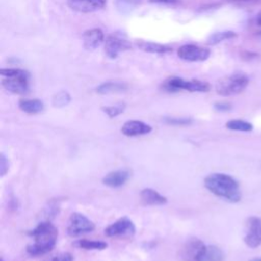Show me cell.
<instances>
[{
  "instance_id": "6da1fadb",
  "label": "cell",
  "mask_w": 261,
  "mask_h": 261,
  "mask_svg": "<svg viewBox=\"0 0 261 261\" xmlns=\"http://www.w3.org/2000/svg\"><path fill=\"white\" fill-rule=\"evenodd\" d=\"M29 234L33 243L27 246V252L31 256H40L49 253L56 245L58 230L50 221L40 222Z\"/></svg>"
},
{
  "instance_id": "7a4b0ae2",
  "label": "cell",
  "mask_w": 261,
  "mask_h": 261,
  "mask_svg": "<svg viewBox=\"0 0 261 261\" xmlns=\"http://www.w3.org/2000/svg\"><path fill=\"white\" fill-rule=\"evenodd\" d=\"M205 188L217 197L236 203L241 200L239 182L225 173H211L204 179Z\"/></svg>"
},
{
  "instance_id": "3957f363",
  "label": "cell",
  "mask_w": 261,
  "mask_h": 261,
  "mask_svg": "<svg viewBox=\"0 0 261 261\" xmlns=\"http://www.w3.org/2000/svg\"><path fill=\"white\" fill-rule=\"evenodd\" d=\"M249 84V77L243 72H234L216 82L215 90L220 96H232L242 93Z\"/></svg>"
},
{
  "instance_id": "277c9868",
  "label": "cell",
  "mask_w": 261,
  "mask_h": 261,
  "mask_svg": "<svg viewBox=\"0 0 261 261\" xmlns=\"http://www.w3.org/2000/svg\"><path fill=\"white\" fill-rule=\"evenodd\" d=\"M210 85L207 82H203L200 80H185L178 76H170L165 80L161 89L168 93H175L182 90L189 92H208L210 91Z\"/></svg>"
},
{
  "instance_id": "5b68a950",
  "label": "cell",
  "mask_w": 261,
  "mask_h": 261,
  "mask_svg": "<svg viewBox=\"0 0 261 261\" xmlns=\"http://www.w3.org/2000/svg\"><path fill=\"white\" fill-rule=\"evenodd\" d=\"M94 229L95 224L92 220L82 213L73 212L68 219L66 231L70 237H79L81 234L91 232Z\"/></svg>"
},
{
  "instance_id": "8992f818",
  "label": "cell",
  "mask_w": 261,
  "mask_h": 261,
  "mask_svg": "<svg viewBox=\"0 0 261 261\" xmlns=\"http://www.w3.org/2000/svg\"><path fill=\"white\" fill-rule=\"evenodd\" d=\"M132 48L130 42L120 34H111L107 37L105 41V53L109 58H116L119 53L126 51Z\"/></svg>"
},
{
  "instance_id": "52a82bcc",
  "label": "cell",
  "mask_w": 261,
  "mask_h": 261,
  "mask_svg": "<svg viewBox=\"0 0 261 261\" xmlns=\"http://www.w3.org/2000/svg\"><path fill=\"white\" fill-rule=\"evenodd\" d=\"M30 73L24 70L22 73L15 76H8L2 80V87L13 94H25L30 90Z\"/></svg>"
},
{
  "instance_id": "ba28073f",
  "label": "cell",
  "mask_w": 261,
  "mask_h": 261,
  "mask_svg": "<svg viewBox=\"0 0 261 261\" xmlns=\"http://www.w3.org/2000/svg\"><path fill=\"white\" fill-rule=\"evenodd\" d=\"M105 236L109 238L115 237H132L136 232V226L134 222L126 216L117 219L115 222L108 225L105 230Z\"/></svg>"
},
{
  "instance_id": "9c48e42d",
  "label": "cell",
  "mask_w": 261,
  "mask_h": 261,
  "mask_svg": "<svg viewBox=\"0 0 261 261\" xmlns=\"http://www.w3.org/2000/svg\"><path fill=\"white\" fill-rule=\"evenodd\" d=\"M205 247L200 239L191 238L180 248L179 258L182 261H199Z\"/></svg>"
},
{
  "instance_id": "30bf717a",
  "label": "cell",
  "mask_w": 261,
  "mask_h": 261,
  "mask_svg": "<svg viewBox=\"0 0 261 261\" xmlns=\"http://www.w3.org/2000/svg\"><path fill=\"white\" fill-rule=\"evenodd\" d=\"M210 50L193 44L182 45L177 50V56L186 61H204L210 56Z\"/></svg>"
},
{
  "instance_id": "8fae6325",
  "label": "cell",
  "mask_w": 261,
  "mask_h": 261,
  "mask_svg": "<svg viewBox=\"0 0 261 261\" xmlns=\"http://www.w3.org/2000/svg\"><path fill=\"white\" fill-rule=\"evenodd\" d=\"M247 233L245 243L250 248H257L261 245V219L257 216H251L247 222Z\"/></svg>"
},
{
  "instance_id": "7c38bea8",
  "label": "cell",
  "mask_w": 261,
  "mask_h": 261,
  "mask_svg": "<svg viewBox=\"0 0 261 261\" xmlns=\"http://www.w3.org/2000/svg\"><path fill=\"white\" fill-rule=\"evenodd\" d=\"M67 5L74 11L88 13L102 9L106 5V0H67Z\"/></svg>"
},
{
  "instance_id": "4fadbf2b",
  "label": "cell",
  "mask_w": 261,
  "mask_h": 261,
  "mask_svg": "<svg viewBox=\"0 0 261 261\" xmlns=\"http://www.w3.org/2000/svg\"><path fill=\"white\" fill-rule=\"evenodd\" d=\"M120 130L126 137H137L151 133L152 126L140 120H128L122 124Z\"/></svg>"
},
{
  "instance_id": "5bb4252c",
  "label": "cell",
  "mask_w": 261,
  "mask_h": 261,
  "mask_svg": "<svg viewBox=\"0 0 261 261\" xmlns=\"http://www.w3.org/2000/svg\"><path fill=\"white\" fill-rule=\"evenodd\" d=\"M130 173L126 169H117L108 172L103 178L102 182L110 188H120L129 179Z\"/></svg>"
},
{
  "instance_id": "9a60e30c",
  "label": "cell",
  "mask_w": 261,
  "mask_h": 261,
  "mask_svg": "<svg viewBox=\"0 0 261 261\" xmlns=\"http://www.w3.org/2000/svg\"><path fill=\"white\" fill-rule=\"evenodd\" d=\"M104 41V34L100 29H91L87 30L83 34V43L84 47L87 50H95L98 48Z\"/></svg>"
},
{
  "instance_id": "2e32d148",
  "label": "cell",
  "mask_w": 261,
  "mask_h": 261,
  "mask_svg": "<svg viewBox=\"0 0 261 261\" xmlns=\"http://www.w3.org/2000/svg\"><path fill=\"white\" fill-rule=\"evenodd\" d=\"M141 200L147 204V205H164L167 203V198L162 196L160 193H158L156 190H153L151 188L143 189L140 193Z\"/></svg>"
},
{
  "instance_id": "e0dca14e",
  "label": "cell",
  "mask_w": 261,
  "mask_h": 261,
  "mask_svg": "<svg viewBox=\"0 0 261 261\" xmlns=\"http://www.w3.org/2000/svg\"><path fill=\"white\" fill-rule=\"evenodd\" d=\"M18 107L21 111L29 114H37L44 110V103L39 99H21L18 102Z\"/></svg>"
},
{
  "instance_id": "ac0fdd59",
  "label": "cell",
  "mask_w": 261,
  "mask_h": 261,
  "mask_svg": "<svg viewBox=\"0 0 261 261\" xmlns=\"http://www.w3.org/2000/svg\"><path fill=\"white\" fill-rule=\"evenodd\" d=\"M137 46L140 50L148 52V53H156V54H165L172 51V48L163 44H158L154 42H146L139 41L137 42Z\"/></svg>"
},
{
  "instance_id": "d6986e66",
  "label": "cell",
  "mask_w": 261,
  "mask_h": 261,
  "mask_svg": "<svg viewBox=\"0 0 261 261\" xmlns=\"http://www.w3.org/2000/svg\"><path fill=\"white\" fill-rule=\"evenodd\" d=\"M127 89V85L122 82H106L99 85L96 88V92L100 95L112 94V93H120L124 92Z\"/></svg>"
},
{
  "instance_id": "ffe728a7",
  "label": "cell",
  "mask_w": 261,
  "mask_h": 261,
  "mask_svg": "<svg viewBox=\"0 0 261 261\" xmlns=\"http://www.w3.org/2000/svg\"><path fill=\"white\" fill-rule=\"evenodd\" d=\"M199 261H224V254L220 248L209 245L205 247Z\"/></svg>"
},
{
  "instance_id": "44dd1931",
  "label": "cell",
  "mask_w": 261,
  "mask_h": 261,
  "mask_svg": "<svg viewBox=\"0 0 261 261\" xmlns=\"http://www.w3.org/2000/svg\"><path fill=\"white\" fill-rule=\"evenodd\" d=\"M237 37V34L232 31H224V32H217L212 35H210L207 39L208 45H216L219 44L222 41L233 39Z\"/></svg>"
},
{
  "instance_id": "7402d4cb",
  "label": "cell",
  "mask_w": 261,
  "mask_h": 261,
  "mask_svg": "<svg viewBox=\"0 0 261 261\" xmlns=\"http://www.w3.org/2000/svg\"><path fill=\"white\" fill-rule=\"evenodd\" d=\"M79 248L85 250H104L107 248V243L104 241H95V240H80L75 243Z\"/></svg>"
},
{
  "instance_id": "603a6c76",
  "label": "cell",
  "mask_w": 261,
  "mask_h": 261,
  "mask_svg": "<svg viewBox=\"0 0 261 261\" xmlns=\"http://www.w3.org/2000/svg\"><path fill=\"white\" fill-rule=\"evenodd\" d=\"M225 126L231 130H240V132H250L253 129V125L242 119H232L225 123Z\"/></svg>"
},
{
  "instance_id": "cb8c5ba5",
  "label": "cell",
  "mask_w": 261,
  "mask_h": 261,
  "mask_svg": "<svg viewBox=\"0 0 261 261\" xmlns=\"http://www.w3.org/2000/svg\"><path fill=\"white\" fill-rule=\"evenodd\" d=\"M126 105L125 103H117L115 105H112V106H103L101 109L103 112H105L110 118H113V117H116L118 116L119 114H121L124 109H125Z\"/></svg>"
},
{
  "instance_id": "d4e9b609",
  "label": "cell",
  "mask_w": 261,
  "mask_h": 261,
  "mask_svg": "<svg viewBox=\"0 0 261 261\" xmlns=\"http://www.w3.org/2000/svg\"><path fill=\"white\" fill-rule=\"evenodd\" d=\"M70 95L66 91H60L54 95L52 99V104L55 107H63L70 102Z\"/></svg>"
},
{
  "instance_id": "484cf974",
  "label": "cell",
  "mask_w": 261,
  "mask_h": 261,
  "mask_svg": "<svg viewBox=\"0 0 261 261\" xmlns=\"http://www.w3.org/2000/svg\"><path fill=\"white\" fill-rule=\"evenodd\" d=\"M164 121L171 125H189L193 119L190 117H164Z\"/></svg>"
},
{
  "instance_id": "4316f807",
  "label": "cell",
  "mask_w": 261,
  "mask_h": 261,
  "mask_svg": "<svg viewBox=\"0 0 261 261\" xmlns=\"http://www.w3.org/2000/svg\"><path fill=\"white\" fill-rule=\"evenodd\" d=\"M9 169V163L7 158L5 157V155L3 153H1L0 155V174L1 176H4L6 174V172Z\"/></svg>"
},
{
  "instance_id": "83f0119b",
  "label": "cell",
  "mask_w": 261,
  "mask_h": 261,
  "mask_svg": "<svg viewBox=\"0 0 261 261\" xmlns=\"http://www.w3.org/2000/svg\"><path fill=\"white\" fill-rule=\"evenodd\" d=\"M47 261H73V257L70 253L65 252V253H60V254L50 258Z\"/></svg>"
},
{
  "instance_id": "f1b7e54d",
  "label": "cell",
  "mask_w": 261,
  "mask_h": 261,
  "mask_svg": "<svg viewBox=\"0 0 261 261\" xmlns=\"http://www.w3.org/2000/svg\"><path fill=\"white\" fill-rule=\"evenodd\" d=\"M214 108L218 111H228L231 109V104L228 102H224V101L216 102L214 104Z\"/></svg>"
},
{
  "instance_id": "f546056e",
  "label": "cell",
  "mask_w": 261,
  "mask_h": 261,
  "mask_svg": "<svg viewBox=\"0 0 261 261\" xmlns=\"http://www.w3.org/2000/svg\"><path fill=\"white\" fill-rule=\"evenodd\" d=\"M150 1L157 2V3H164V4H176L180 2V0H150Z\"/></svg>"
},
{
  "instance_id": "4dcf8cb0",
  "label": "cell",
  "mask_w": 261,
  "mask_h": 261,
  "mask_svg": "<svg viewBox=\"0 0 261 261\" xmlns=\"http://www.w3.org/2000/svg\"><path fill=\"white\" fill-rule=\"evenodd\" d=\"M226 1H232V2H252L257 0H226Z\"/></svg>"
},
{
  "instance_id": "1f68e13d",
  "label": "cell",
  "mask_w": 261,
  "mask_h": 261,
  "mask_svg": "<svg viewBox=\"0 0 261 261\" xmlns=\"http://www.w3.org/2000/svg\"><path fill=\"white\" fill-rule=\"evenodd\" d=\"M257 23H258L259 25H261V13L259 14V16H258V18H257Z\"/></svg>"
},
{
  "instance_id": "d6a6232c",
  "label": "cell",
  "mask_w": 261,
  "mask_h": 261,
  "mask_svg": "<svg viewBox=\"0 0 261 261\" xmlns=\"http://www.w3.org/2000/svg\"><path fill=\"white\" fill-rule=\"evenodd\" d=\"M256 37H257L258 39H260V40H261V31L257 32V34H256Z\"/></svg>"
},
{
  "instance_id": "836d02e7",
  "label": "cell",
  "mask_w": 261,
  "mask_h": 261,
  "mask_svg": "<svg viewBox=\"0 0 261 261\" xmlns=\"http://www.w3.org/2000/svg\"><path fill=\"white\" fill-rule=\"evenodd\" d=\"M250 261H261V258H255V259H252Z\"/></svg>"
}]
</instances>
